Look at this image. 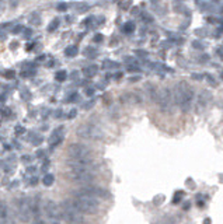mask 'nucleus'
Segmentation results:
<instances>
[{"instance_id": "obj_28", "label": "nucleus", "mask_w": 223, "mask_h": 224, "mask_svg": "<svg viewBox=\"0 0 223 224\" xmlns=\"http://www.w3.org/2000/svg\"><path fill=\"white\" fill-rule=\"evenodd\" d=\"M77 97H79V95H77V94H73V95H72V97H69V100H67V101H72V102H74V101H77V100H76Z\"/></svg>"}, {"instance_id": "obj_12", "label": "nucleus", "mask_w": 223, "mask_h": 224, "mask_svg": "<svg viewBox=\"0 0 223 224\" xmlns=\"http://www.w3.org/2000/svg\"><path fill=\"white\" fill-rule=\"evenodd\" d=\"M147 93H149V97L152 101L157 102V97H159V90L156 86H152V84H147Z\"/></svg>"}, {"instance_id": "obj_20", "label": "nucleus", "mask_w": 223, "mask_h": 224, "mask_svg": "<svg viewBox=\"0 0 223 224\" xmlns=\"http://www.w3.org/2000/svg\"><path fill=\"white\" fill-rule=\"evenodd\" d=\"M102 65L105 66V67H117V66H118V63H117V62L105 60V62H104V63H102Z\"/></svg>"}, {"instance_id": "obj_33", "label": "nucleus", "mask_w": 223, "mask_h": 224, "mask_svg": "<svg viewBox=\"0 0 223 224\" xmlns=\"http://www.w3.org/2000/svg\"><path fill=\"white\" fill-rule=\"evenodd\" d=\"M86 94H87V95H93V94H94V90H87V91H86Z\"/></svg>"}, {"instance_id": "obj_3", "label": "nucleus", "mask_w": 223, "mask_h": 224, "mask_svg": "<svg viewBox=\"0 0 223 224\" xmlns=\"http://www.w3.org/2000/svg\"><path fill=\"white\" fill-rule=\"evenodd\" d=\"M67 155H69L70 161L79 164H84V165H93L94 158H93V151L87 146L80 144V143H73L67 147Z\"/></svg>"}, {"instance_id": "obj_8", "label": "nucleus", "mask_w": 223, "mask_h": 224, "mask_svg": "<svg viewBox=\"0 0 223 224\" xmlns=\"http://www.w3.org/2000/svg\"><path fill=\"white\" fill-rule=\"evenodd\" d=\"M45 213H46L48 220L52 224H59L60 219H62V213H60V207L58 206V203L53 200H48L45 203Z\"/></svg>"}, {"instance_id": "obj_22", "label": "nucleus", "mask_w": 223, "mask_h": 224, "mask_svg": "<svg viewBox=\"0 0 223 224\" xmlns=\"http://www.w3.org/2000/svg\"><path fill=\"white\" fill-rule=\"evenodd\" d=\"M87 6H86V4H79V6H77V11H79V13H84V11H87Z\"/></svg>"}, {"instance_id": "obj_6", "label": "nucleus", "mask_w": 223, "mask_h": 224, "mask_svg": "<svg viewBox=\"0 0 223 224\" xmlns=\"http://www.w3.org/2000/svg\"><path fill=\"white\" fill-rule=\"evenodd\" d=\"M77 136H80L83 139H88V140H100V139L104 137V133L100 127H97L95 125L91 123H84L80 125L76 130Z\"/></svg>"}, {"instance_id": "obj_15", "label": "nucleus", "mask_w": 223, "mask_h": 224, "mask_svg": "<svg viewBox=\"0 0 223 224\" xmlns=\"http://www.w3.org/2000/svg\"><path fill=\"white\" fill-rule=\"evenodd\" d=\"M135 28H136L135 22L129 21V22H126V24L124 25V32H125V34H132L133 31H135Z\"/></svg>"}, {"instance_id": "obj_9", "label": "nucleus", "mask_w": 223, "mask_h": 224, "mask_svg": "<svg viewBox=\"0 0 223 224\" xmlns=\"http://www.w3.org/2000/svg\"><path fill=\"white\" fill-rule=\"evenodd\" d=\"M74 196H88V198H107L108 192L105 189L98 188V186H84L80 191H77L74 193Z\"/></svg>"}, {"instance_id": "obj_31", "label": "nucleus", "mask_w": 223, "mask_h": 224, "mask_svg": "<svg viewBox=\"0 0 223 224\" xmlns=\"http://www.w3.org/2000/svg\"><path fill=\"white\" fill-rule=\"evenodd\" d=\"M76 116V109H72V112L69 114V118H74Z\"/></svg>"}, {"instance_id": "obj_1", "label": "nucleus", "mask_w": 223, "mask_h": 224, "mask_svg": "<svg viewBox=\"0 0 223 224\" xmlns=\"http://www.w3.org/2000/svg\"><path fill=\"white\" fill-rule=\"evenodd\" d=\"M66 178L76 184H90L94 181L93 165H84L74 161H67V171Z\"/></svg>"}, {"instance_id": "obj_7", "label": "nucleus", "mask_w": 223, "mask_h": 224, "mask_svg": "<svg viewBox=\"0 0 223 224\" xmlns=\"http://www.w3.org/2000/svg\"><path fill=\"white\" fill-rule=\"evenodd\" d=\"M157 104L160 105L161 111L170 112V109L173 108V104H174V100H173V94H171V91H170V88L164 87V88L159 90Z\"/></svg>"}, {"instance_id": "obj_37", "label": "nucleus", "mask_w": 223, "mask_h": 224, "mask_svg": "<svg viewBox=\"0 0 223 224\" xmlns=\"http://www.w3.org/2000/svg\"><path fill=\"white\" fill-rule=\"evenodd\" d=\"M222 76H223V73H222Z\"/></svg>"}, {"instance_id": "obj_14", "label": "nucleus", "mask_w": 223, "mask_h": 224, "mask_svg": "<svg viewBox=\"0 0 223 224\" xmlns=\"http://www.w3.org/2000/svg\"><path fill=\"white\" fill-rule=\"evenodd\" d=\"M77 53H79V48L74 46V45H72V46H67L65 49V55H66V56H69V58H73V56H76Z\"/></svg>"}, {"instance_id": "obj_2", "label": "nucleus", "mask_w": 223, "mask_h": 224, "mask_svg": "<svg viewBox=\"0 0 223 224\" xmlns=\"http://www.w3.org/2000/svg\"><path fill=\"white\" fill-rule=\"evenodd\" d=\"M173 94V100L178 105L180 108L183 109L184 112H187L191 107V102L194 100V90L187 81H180L176 87H174V91Z\"/></svg>"}, {"instance_id": "obj_4", "label": "nucleus", "mask_w": 223, "mask_h": 224, "mask_svg": "<svg viewBox=\"0 0 223 224\" xmlns=\"http://www.w3.org/2000/svg\"><path fill=\"white\" fill-rule=\"evenodd\" d=\"M73 205L76 206V209L80 212V213H86V214H94L98 212L100 209V203L97 199L94 198H88V196H74Z\"/></svg>"}, {"instance_id": "obj_21", "label": "nucleus", "mask_w": 223, "mask_h": 224, "mask_svg": "<svg viewBox=\"0 0 223 224\" xmlns=\"http://www.w3.org/2000/svg\"><path fill=\"white\" fill-rule=\"evenodd\" d=\"M14 76H15L14 70H7V72L4 73V77H6V79H14Z\"/></svg>"}, {"instance_id": "obj_36", "label": "nucleus", "mask_w": 223, "mask_h": 224, "mask_svg": "<svg viewBox=\"0 0 223 224\" xmlns=\"http://www.w3.org/2000/svg\"><path fill=\"white\" fill-rule=\"evenodd\" d=\"M22 130H24V129H22V127H17V132H19V133H17V134H21V132H22Z\"/></svg>"}, {"instance_id": "obj_5", "label": "nucleus", "mask_w": 223, "mask_h": 224, "mask_svg": "<svg viewBox=\"0 0 223 224\" xmlns=\"http://www.w3.org/2000/svg\"><path fill=\"white\" fill-rule=\"evenodd\" d=\"M60 213H62L63 220L69 224H79L83 221L81 213L76 209L72 199H66L65 202L60 205Z\"/></svg>"}, {"instance_id": "obj_23", "label": "nucleus", "mask_w": 223, "mask_h": 224, "mask_svg": "<svg viewBox=\"0 0 223 224\" xmlns=\"http://www.w3.org/2000/svg\"><path fill=\"white\" fill-rule=\"evenodd\" d=\"M58 10L59 11H66L67 10V4L66 3H59L58 4Z\"/></svg>"}, {"instance_id": "obj_34", "label": "nucleus", "mask_w": 223, "mask_h": 224, "mask_svg": "<svg viewBox=\"0 0 223 224\" xmlns=\"http://www.w3.org/2000/svg\"><path fill=\"white\" fill-rule=\"evenodd\" d=\"M192 77H194L195 80H201V74H192Z\"/></svg>"}, {"instance_id": "obj_32", "label": "nucleus", "mask_w": 223, "mask_h": 224, "mask_svg": "<svg viewBox=\"0 0 223 224\" xmlns=\"http://www.w3.org/2000/svg\"><path fill=\"white\" fill-rule=\"evenodd\" d=\"M128 70H129V72H138L139 69H138V67H131V66H129Z\"/></svg>"}, {"instance_id": "obj_13", "label": "nucleus", "mask_w": 223, "mask_h": 224, "mask_svg": "<svg viewBox=\"0 0 223 224\" xmlns=\"http://www.w3.org/2000/svg\"><path fill=\"white\" fill-rule=\"evenodd\" d=\"M97 72H98V67L95 65H91V66H87V67H84L83 69V73L86 77H93L97 74Z\"/></svg>"}, {"instance_id": "obj_18", "label": "nucleus", "mask_w": 223, "mask_h": 224, "mask_svg": "<svg viewBox=\"0 0 223 224\" xmlns=\"http://www.w3.org/2000/svg\"><path fill=\"white\" fill-rule=\"evenodd\" d=\"M44 185H46V186H51L52 184H53V175H51V174H48V175H45L44 177Z\"/></svg>"}, {"instance_id": "obj_16", "label": "nucleus", "mask_w": 223, "mask_h": 224, "mask_svg": "<svg viewBox=\"0 0 223 224\" xmlns=\"http://www.w3.org/2000/svg\"><path fill=\"white\" fill-rule=\"evenodd\" d=\"M66 77H67V73H66L65 70H60V72H58L55 74V79L58 80V81H65Z\"/></svg>"}, {"instance_id": "obj_17", "label": "nucleus", "mask_w": 223, "mask_h": 224, "mask_svg": "<svg viewBox=\"0 0 223 224\" xmlns=\"http://www.w3.org/2000/svg\"><path fill=\"white\" fill-rule=\"evenodd\" d=\"M58 27H59V20H58V18H55V20H52V22L48 25V31L52 32V31H55Z\"/></svg>"}, {"instance_id": "obj_29", "label": "nucleus", "mask_w": 223, "mask_h": 224, "mask_svg": "<svg viewBox=\"0 0 223 224\" xmlns=\"http://www.w3.org/2000/svg\"><path fill=\"white\" fill-rule=\"evenodd\" d=\"M94 41H95V42H101V41H102V35H95Z\"/></svg>"}, {"instance_id": "obj_25", "label": "nucleus", "mask_w": 223, "mask_h": 224, "mask_svg": "<svg viewBox=\"0 0 223 224\" xmlns=\"http://www.w3.org/2000/svg\"><path fill=\"white\" fill-rule=\"evenodd\" d=\"M22 32H24V36H26V38H29V36L33 35V31H31L29 28H26L24 31H22Z\"/></svg>"}, {"instance_id": "obj_27", "label": "nucleus", "mask_w": 223, "mask_h": 224, "mask_svg": "<svg viewBox=\"0 0 223 224\" xmlns=\"http://www.w3.org/2000/svg\"><path fill=\"white\" fill-rule=\"evenodd\" d=\"M142 17L145 18V21H146V22H150V21H152V17H150V15H147V14H145V13L142 14Z\"/></svg>"}, {"instance_id": "obj_26", "label": "nucleus", "mask_w": 223, "mask_h": 224, "mask_svg": "<svg viewBox=\"0 0 223 224\" xmlns=\"http://www.w3.org/2000/svg\"><path fill=\"white\" fill-rule=\"evenodd\" d=\"M129 6H131V2H122V3H119V7L121 8H128Z\"/></svg>"}, {"instance_id": "obj_30", "label": "nucleus", "mask_w": 223, "mask_h": 224, "mask_svg": "<svg viewBox=\"0 0 223 224\" xmlns=\"http://www.w3.org/2000/svg\"><path fill=\"white\" fill-rule=\"evenodd\" d=\"M93 105H94V101H93V100H91V101L88 102V104H86V105H84V108H86V109H88V108H90V107H93Z\"/></svg>"}, {"instance_id": "obj_24", "label": "nucleus", "mask_w": 223, "mask_h": 224, "mask_svg": "<svg viewBox=\"0 0 223 224\" xmlns=\"http://www.w3.org/2000/svg\"><path fill=\"white\" fill-rule=\"evenodd\" d=\"M20 31H24V27L22 25H15L14 28H13V34H19Z\"/></svg>"}, {"instance_id": "obj_19", "label": "nucleus", "mask_w": 223, "mask_h": 224, "mask_svg": "<svg viewBox=\"0 0 223 224\" xmlns=\"http://www.w3.org/2000/svg\"><path fill=\"white\" fill-rule=\"evenodd\" d=\"M0 224H15V221L13 219H10V217H4V219L0 220Z\"/></svg>"}, {"instance_id": "obj_35", "label": "nucleus", "mask_w": 223, "mask_h": 224, "mask_svg": "<svg viewBox=\"0 0 223 224\" xmlns=\"http://www.w3.org/2000/svg\"><path fill=\"white\" fill-rule=\"evenodd\" d=\"M33 224H45V221H42V220H35Z\"/></svg>"}, {"instance_id": "obj_10", "label": "nucleus", "mask_w": 223, "mask_h": 224, "mask_svg": "<svg viewBox=\"0 0 223 224\" xmlns=\"http://www.w3.org/2000/svg\"><path fill=\"white\" fill-rule=\"evenodd\" d=\"M33 213L31 210V200L28 198H22L19 200V216L22 221L29 220V214Z\"/></svg>"}, {"instance_id": "obj_11", "label": "nucleus", "mask_w": 223, "mask_h": 224, "mask_svg": "<svg viewBox=\"0 0 223 224\" xmlns=\"http://www.w3.org/2000/svg\"><path fill=\"white\" fill-rule=\"evenodd\" d=\"M212 101V94L209 91H201L197 100V112H202Z\"/></svg>"}]
</instances>
